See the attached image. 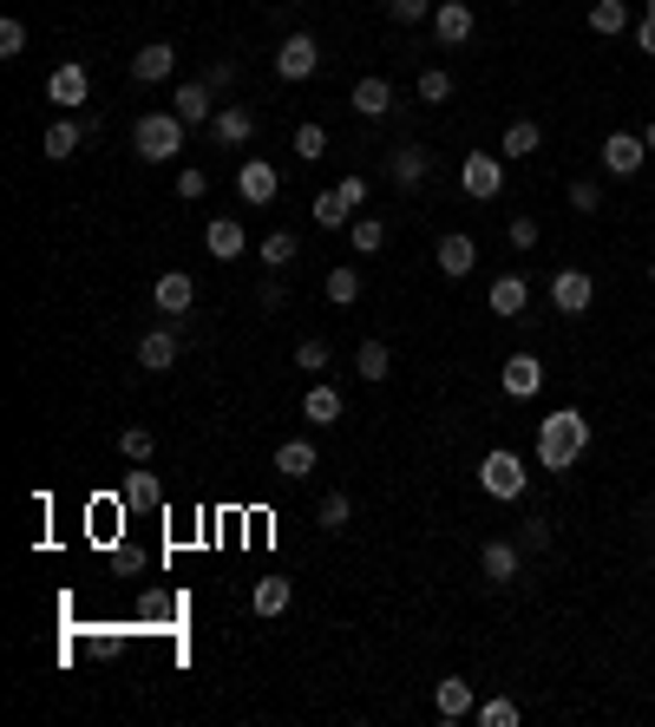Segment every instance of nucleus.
<instances>
[{"mask_svg":"<svg viewBox=\"0 0 655 727\" xmlns=\"http://www.w3.org/2000/svg\"><path fill=\"white\" fill-rule=\"evenodd\" d=\"M328 361H335V348H328L321 335H302V341H295V367H302V374H328Z\"/></svg>","mask_w":655,"mask_h":727,"instance_id":"36","label":"nucleus"},{"mask_svg":"<svg viewBox=\"0 0 655 727\" xmlns=\"http://www.w3.org/2000/svg\"><path fill=\"white\" fill-rule=\"evenodd\" d=\"M643 144H650V157H655V118H650V125H643Z\"/></svg>","mask_w":655,"mask_h":727,"instance_id":"52","label":"nucleus"},{"mask_svg":"<svg viewBox=\"0 0 655 727\" xmlns=\"http://www.w3.org/2000/svg\"><path fill=\"white\" fill-rule=\"evenodd\" d=\"M433 262H440V275L466 282V275L479 269V243H472L466 230H446V236H440V249H433Z\"/></svg>","mask_w":655,"mask_h":727,"instance_id":"14","label":"nucleus"},{"mask_svg":"<svg viewBox=\"0 0 655 727\" xmlns=\"http://www.w3.org/2000/svg\"><path fill=\"white\" fill-rule=\"evenodd\" d=\"M636 46L655 59V13H643V20H636Z\"/></svg>","mask_w":655,"mask_h":727,"instance_id":"51","label":"nucleus"},{"mask_svg":"<svg viewBox=\"0 0 655 727\" xmlns=\"http://www.w3.org/2000/svg\"><path fill=\"white\" fill-rule=\"evenodd\" d=\"M289 597H295V584H289V577H262V584L249 590V610H256V617H282V610H289Z\"/></svg>","mask_w":655,"mask_h":727,"instance_id":"30","label":"nucleus"},{"mask_svg":"<svg viewBox=\"0 0 655 727\" xmlns=\"http://www.w3.org/2000/svg\"><path fill=\"white\" fill-rule=\"evenodd\" d=\"M85 138H92V131H85V118H79V112H66V118H52V125H46L39 151H46L52 164H66V157H72V151H79Z\"/></svg>","mask_w":655,"mask_h":727,"instance_id":"17","label":"nucleus"},{"mask_svg":"<svg viewBox=\"0 0 655 727\" xmlns=\"http://www.w3.org/2000/svg\"><path fill=\"white\" fill-rule=\"evenodd\" d=\"M203 85H210V92H236V59H217V66L203 72Z\"/></svg>","mask_w":655,"mask_h":727,"instance_id":"48","label":"nucleus"},{"mask_svg":"<svg viewBox=\"0 0 655 727\" xmlns=\"http://www.w3.org/2000/svg\"><path fill=\"white\" fill-rule=\"evenodd\" d=\"M413 92H420L426 105H446V98H453V72H446V66H426V72L413 79Z\"/></svg>","mask_w":655,"mask_h":727,"instance_id":"37","label":"nucleus"},{"mask_svg":"<svg viewBox=\"0 0 655 727\" xmlns=\"http://www.w3.org/2000/svg\"><path fill=\"white\" fill-rule=\"evenodd\" d=\"M505 236H512V249H538V236H545V230H538V216H512V230H505Z\"/></svg>","mask_w":655,"mask_h":727,"instance_id":"46","label":"nucleus"},{"mask_svg":"<svg viewBox=\"0 0 655 727\" xmlns=\"http://www.w3.org/2000/svg\"><path fill=\"white\" fill-rule=\"evenodd\" d=\"M479 708V695H472V682H459V676H446L440 689H433V715L440 722H466Z\"/></svg>","mask_w":655,"mask_h":727,"instance_id":"24","label":"nucleus"},{"mask_svg":"<svg viewBox=\"0 0 655 727\" xmlns=\"http://www.w3.org/2000/svg\"><path fill=\"white\" fill-rule=\"evenodd\" d=\"M348 230H354V256H381L387 249V223L381 216H354Z\"/></svg>","mask_w":655,"mask_h":727,"instance_id":"35","label":"nucleus"},{"mask_svg":"<svg viewBox=\"0 0 655 727\" xmlns=\"http://www.w3.org/2000/svg\"><path fill=\"white\" fill-rule=\"evenodd\" d=\"M354 374H361V380H387V374H394V348H387V341H361V348H354Z\"/></svg>","mask_w":655,"mask_h":727,"instance_id":"31","label":"nucleus"},{"mask_svg":"<svg viewBox=\"0 0 655 727\" xmlns=\"http://www.w3.org/2000/svg\"><path fill=\"white\" fill-rule=\"evenodd\" d=\"M479 485H486V499H525V485H531V472H525V459L512 453V446H492L486 459H479Z\"/></svg>","mask_w":655,"mask_h":727,"instance_id":"3","label":"nucleus"},{"mask_svg":"<svg viewBox=\"0 0 655 727\" xmlns=\"http://www.w3.org/2000/svg\"><path fill=\"white\" fill-rule=\"evenodd\" d=\"M499 387H505L512 400H531V394L545 387V361H538V354H512V361L499 367Z\"/></svg>","mask_w":655,"mask_h":727,"instance_id":"19","label":"nucleus"},{"mask_svg":"<svg viewBox=\"0 0 655 727\" xmlns=\"http://www.w3.org/2000/svg\"><path fill=\"white\" fill-rule=\"evenodd\" d=\"M531 453H538V466L545 472H571L584 453H590V420L577 413V407H558V413H545L538 420V439H531Z\"/></svg>","mask_w":655,"mask_h":727,"instance_id":"1","label":"nucleus"},{"mask_svg":"<svg viewBox=\"0 0 655 727\" xmlns=\"http://www.w3.org/2000/svg\"><path fill=\"white\" fill-rule=\"evenodd\" d=\"M131 144H138L144 164H164V157L184 151V118H177V112H144V118L131 125Z\"/></svg>","mask_w":655,"mask_h":727,"instance_id":"2","label":"nucleus"},{"mask_svg":"<svg viewBox=\"0 0 655 727\" xmlns=\"http://www.w3.org/2000/svg\"><path fill=\"white\" fill-rule=\"evenodd\" d=\"M479 571H486V584L512 590L518 571H525V544H512V538H486V544H479Z\"/></svg>","mask_w":655,"mask_h":727,"instance_id":"9","label":"nucleus"},{"mask_svg":"<svg viewBox=\"0 0 655 727\" xmlns=\"http://www.w3.org/2000/svg\"><path fill=\"white\" fill-rule=\"evenodd\" d=\"M650 282H655V262H650Z\"/></svg>","mask_w":655,"mask_h":727,"instance_id":"53","label":"nucleus"},{"mask_svg":"<svg viewBox=\"0 0 655 727\" xmlns=\"http://www.w3.org/2000/svg\"><path fill=\"white\" fill-rule=\"evenodd\" d=\"M433 7H440V0H387V20L420 26V20H433Z\"/></svg>","mask_w":655,"mask_h":727,"instance_id":"43","label":"nucleus"},{"mask_svg":"<svg viewBox=\"0 0 655 727\" xmlns=\"http://www.w3.org/2000/svg\"><path fill=\"white\" fill-rule=\"evenodd\" d=\"M518 544H525V551H551V518H525Z\"/></svg>","mask_w":655,"mask_h":727,"instance_id":"47","label":"nucleus"},{"mask_svg":"<svg viewBox=\"0 0 655 727\" xmlns=\"http://www.w3.org/2000/svg\"><path fill=\"white\" fill-rule=\"evenodd\" d=\"M459 190L479 197V203H492V197L505 190V157H499V151H472V157H459Z\"/></svg>","mask_w":655,"mask_h":727,"instance_id":"5","label":"nucleus"},{"mask_svg":"<svg viewBox=\"0 0 655 727\" xmlns=\"http://www.w3.org/2000/svg\"><path fill=\"white\" fill-rule=\"evenodd\" d=\"M203 249H210L217 262H236V256L249 249V230H243L236 216H210V230H203Z\"/></svg>","mask_w":655,"mask_h":727,"instance_id":"21","label":"nucleus"},{"mask_svg":"<svg viewBox=\"0 0 655 727\" xmlns=\"http://www.w3.org/2000/svg\"><path fill=\"white\" fill-rule=\"evenodd\" d=\"M46 98H52V105H66V112H85V105H92V72H85L79 59L52 66V79H46Z\"/></svg>","mask_w":655,"mask_h":727,"instance_id":"10","label":"nucleus"},{"mask_svg":"<svg viewBox=\"0 0 655 727\" xmlns=\"http://www.w3.org/2000/svg\"><path fill=\"white\" fill-rule=\"evenodd\" d=\"M426 171H433V151H426V144H394V151H387V177H394L400 190H420Z\"/></svg>","mask_w":655,"mask_h":727,"instance_id":"15","label":"nucleus"},{"mask_svg":"<svg viewBox=\"0 0 655 727\" xmlns=\"http://www.w3.org/2000/svg\"><path fill=\"white\" fill-rule=\"evenodd\" d=\"M177 197H190V203L210 197V171H203V164H197V171H177Z\"/></svg>","mask_w":655,"mask_h":727,"instance_id":"45","label":"nucleus"},{"mask_svg":"<svg viewBox=\"0 0 655 727\" xmlns=\"http://www.w3.org/2000/svg\"><path fill=\"white\" fill-rule=\"evenodd\" d=\"M26 52V26L20 20H0V59H20Z\"/></svg>","mask_w":655,"mask_h":727,"instance_id":"44","label":"nucleus"},{"mask_svg":"<svg viewBox=\"0 0 655 727\" xmlns=\"http://www.w3.org/2000/svg\"><path fill=\"white\" fill-rule=\"evenodd\" d=\"M590 33H604V39L630 33V0H590Z\"/></svg>","mask_w":655,"mask_h":727,"instance_id":"32","label":"nucleus"},{"mask_svg":"<svg viewBox=\"0 0 655 727\" xmlns=\"http://www.w3.org/2000/svg\"><path fill=\"white\" fill-rule=\"evenodd\" d=\"M321 151H328V125H295V157L315 164Z\"/></svg>","mask_w":655,"mask_h":727,"instance_id":"41","label":"nucleus"},{"mask_svg":"<svg viewBox=\"0 0 655 727\" xmlns=\"http://www.w3.org/2000/svg\"><path fill=\"white\" fill-rule=\"evenodd\" d=\"M151 302H157V315H190V308H197V282H190L184 269H171V275H157Z\"/></svg>","mask_w":655,"mask_h":727,"instance_id":"22","label":"nucleus"},{"mask_svg":"<svg viewBox=\"0 0 655 727\" xmlns=\"http://www.w3.org/2000/svg\"><path fill=\"white\" fill-rule=\"evenodd\" d=\"M171 112H177L184 125H210V118H217V92H210L203 79H184V85L171 92Z\"/></svg>","mask_w":655,"mask_h":727,"instance_id":"16","label":"nucleus"},{"mask_svg":"<svg viewBox=\"0 0 655 727\" xmlns=\"http://www.w3.org/2000/svg\"><path fill=\"white\" fill-rule=\"evenodd\" d=\"M361 289H367V275H361L354 262H335V269L321 275V295H328L335 308H348V302H361Z\"/></svg>","mask_w":655,"mask_h":727,"instance_id":"26","label":"nucleus"},{"mask_svg":"<svg viewBox=\"0 0 655 727\" xmlns=\"http://www.w3.org/2000/svg\"><path fill=\"white\" fill-rule=\"evenodd\" d=\"M348 518H354V499H348V492H328V499L315 505V525H321L328 538H335V531H348Z\"/></svg>","mask_w":655,"mask_h":727,"instance_id":"34","label":"nucleus"},{"mask_svg":"<svg viewBox=\"0 0 655 727\" xmlns=\"http://www.w3.org/2000/svg\"><path fill=\"white\" fill-rule=\"evenodd\" d=\"M321 72V46H315V33H289L282 46H276V79H315Z\"/></svg>","mask_w":655,"mask_h":727,"instance_id":"6","label":"nucleus"},{"mask_svg":"<svg viewBox=\"0 0 655 727\" xmlns=\"http://www.w3.org/2000/svg\"><path fill=\"white\" fill-rule=\"evenodd\" d=\"M302 420H308V426H335V420H341V394H335L328 380L308 387V394H302Z\"/></svg>","mask_w":655,"mask_h":727,"instance_id":"28","label":"nucleus"},{"mask_svg":"<svg viewBox=\"0 0 655 727\" xmlns=\"http://www.w3.org/2000/svg\"><path fill=\"white\" fill-rule=\"evenodd\" d=\"M472 715H479V727H518V702H512V695H492V702H479Z\"/></svg>","mask_w":655,"mask_h":727,"instance_id":"40","label":"nucleus"},{"mask_svg":"<svg viewBox=\"0 0 655 727\" xmlns=\"http://www.w3.org/2000/svg\"><path fill=\"white\" fill-rule=\"evenodd\" d=\"M262 131V118H256V105H217V118H210V144H223V151H236V144H249Z\"/></svg>","mask_w":655,"mask_h":727,"instance_id":"11","label":"nucleus"},{"mask_svg":"<svg viewBox=\"0 0 655 727\" xmlns=\"http://www.w3.org/2000/svg\"><path fill=\"white\" fill-rule=\"evenodd\" d=\"M361 118H387L394 112V85L381 79V72H367V79H354V98H348Z\"/></svg>","mask_w":655,"mask_h":727,"instance_id":"25","label":"nucleus"},{"mask_svg":"<svg viewBox=\"0 0 655 727\" xmlns=\"http://www.w3.org/2000/svg\"><path fill=\"white\" fill-rule=\"evenodd\" d=\"M118 453H125L131 466H151V453H157V439H151V426H125V433H118Z\"/></svg>","mask_w":655,"mask_h":727,"instance_id":"39","label":"nucleus"},{"mask_svg":"<svg viewBox=\"0 0 655 727\" xmlns=\"http://www.w3.org/2000/svg\"><path fill=\"white\" fill-rule=\"evenodd\" d=\"M321 466V453H315V439H282L276 446V479H289V485H302L308 472Z\"/></svg>","mask_w":655,"mask_h":727,"instance_id":"23","label":"nucleus"},{"mask_svg":"<svg viewBox=\"0 0 655 727\" xmlns=\"http://www.w3.org/2000/svg\"><path fill=\"white\" fill-rule=\"evenodd\" d=\"M256 302H262V308H269V315H276V308H282V302H289V289H282V282H276V275H269V282H262V295H256Z\"/></svg>","mask_w":655,"mask_h":727,"instance_id":"50","label":"nucleus"},{"mask_svg":"<svg viewBox=\"0 0 655 727\" xmlns=\"http://www.w3.org/2000/svg\"><path fill=\"white\" fill-rule=\"evenodd\" d=\"M315 223H321V230H348V223H354V210L341 203V190H321V197H315Z\"/></svg>","mask_w":655,"mask_h":727,"instance_id":"38","label":"nucleus"},{"mask_svg":"<svg viewBox=\"0 0 655 727\" xmlns=\"http://www.w3.org/2000/svg\"><path fill=\"white\" fill-rule=\"evenodd\" d=\"M276 190H282V171H276L269 157H243V164H236V197H243L249 210L276 203Z\"/></svg>","mask_w":655,"mask_h":727,"instance_id":"8","label":"nucleus"},{"mask_svg":"<svg viewBox=\"0 0 655 727\" xmlns=\"http://www.w3.org/2000/svg\"><path fill=\"white\" fill-rule=\"evenodd\" d=\"M118 499H125L131 512H157L164 485H157V472H144V466H138V472H125V492H118Z\"/></svg>","mask_w":655,"mask_h":727,"instance_id":"29","label":"nucleus"},{"mask_svg":"<svg viewBox=\"0 0 655 727\" xmlns=\"http://www.w3.org/2000/svg\"><path fill=\"white\" fill-rule=\"evenodd\" d=\"M171 72H177V46L151 39V46L131 52V79H138V85H157V79H171Z\"/></svg>","mask_w":655,"mask_h":727,"instance_id":"20","label":"nucleus"},{"mask_svg":"<svg viewBox=\"0 0 655 727\" xmlns=\"http://www.w3.org/2000/svg\"><path fill=\"white\" fill-rule=\"evenodd\" d=\"M486 302H492V315H505V321H525V308H531V282L512 269V275H499V282L486 289Z\"/></svg>","mask_w":655,"mask_h":727,"instance_id":"18","label":"nucleus"},{"mask_svg":"<svg viewBox=\"0 0 655 727\" xmlns=\"http://www.w3.org/2000/svg\"><path fill=\"white\" fill-rule=\"evenodd\" d=\"M597 164H604L610 177H636V171L650 164V144H643V131H610V138H604V151H597Z\"/></svg>","mask_w":655,"mask_h":727,"instance_id":"7","label":"nucleus"},{"mask_svg":"<svg viewBox=\"0 0 655 727\" xmlns=\"http://www.w3.org/2000/svg\"><path fill=\"white\" fill-rule=\"evenodd\" d=\"M177 354H184V315H171L164 328H144V335H138V367H144V374H171Z\"/></svg>","mask_w":655,"mask_h":727,"instance_id":"4","label":"nucleus"},{"mask_svg":"<svg viewBox=\"0 0 655 727\" xmlns=\"http://www.w3.org/2000/svg\"><path fill=\"white\" fill-rule=\"evenodd\" d=\"M538 144H545V125L538 118H512L505 138H499V157H531Z\"/></svg>","mask_w":655,"mask_h":727,"instance_id":"27","label":"nucleus"},{"mask_svg":"<svg viewBox=\"0 0 655 727\" xmlns=\"http://www.w3.org/2000/svg\"><path fill=\"white\" fill-rule=\"evenodd\" d=\"M256 262H262L269 275H282V269L295 262V236H289V230H269V236H262V249H256Z\"/></svg>","mask_w":655,"mask_h":727,"instance_id":"33","label":"nucleus"},{"mask_svg":"<svg viewBox=\"0 0 655 727\" xmlns=\"http://www.w3.org/2000/svg\"><path fill=\"white\" fill-rule=\"evenodd\" d=\"M571 210H577V216H597V210H604V184H597V177H577V184H571Z\"/></svg>","mask_w":655,"mask_h":727,"instance_id":"42","label":"nucleus"},{"mask_svg":"<svg viewBox=\"0 0 655 727\" xmlns=\"http://www.w3.org/2000/svg\"><path fill=\"white\" fill-rule=\"evenodd\" d=\"M335 190H341V203H348V210H361V203H367V177H361V171H354V177H341Z\"/></svg>","mask_w":655,"mask_h":727,"instance_id":"49","label":"nucleus"},{"mask_svg":"<svg viewBox=\"0 0 655 727\" xmlns=\"http://www.w3.org/2000/svg\"><path fill=\"white\" fill-rule=\"evenodd\" d=\"M472 33H479V13H472L466 0H440V7H433V39H440V46H466Z\"/></svg>","mask_w":655,"mask_h":727,"instance_id":"13","label":"nucleus"},{"mask_svg":"<svg viewBox=\"0 0 655 727\" xmlns=\"http://www.w3.org/2000/svg\"><path fill=\"white\" fill-rule=\"evenodd\" d=\"M590 302H597V282L584 269H558L551 275V308L558 315H590Z\"/></svg>","mask_w":655,"mask_h":727,"instance_id":"12","label":"nucleus"}]
</instances>
